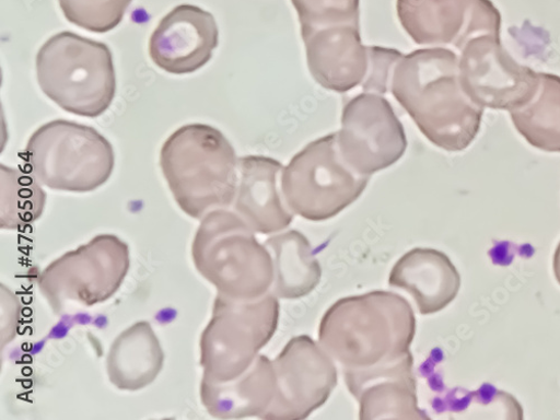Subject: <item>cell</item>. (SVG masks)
I'll return each mask as SVG.
<instances>
[{
  "label": "cell",
  "mask_w": 560,
  "mask_h": 420,
  "mask_svg": "<svg viewBox=\"0 0 560 420\" xmlns=\"http://www.w3.org/2000/svg\"><path fill=\"white\" fill-rule=\"evenodd\" d=\"M389 91L420 132L446 152L468 149L480 132L485 108L459 80V57L445 48L416 50L396 65Z\"/></svg>",
  "instance_id": "obj_1"
},
{
  "label": "cell",
  "mask_w": 560,
  "mask_h": 420,
  "mask_svg": "<svg viewBox=\"0 0 560 420\" xmlns=\"http://www.w3.org/2000/svg\"><path fill=\"white\" fill-rule=\"evenodd\" d=\"M416 317L409 302L376 291L335 303L324 314L319 345L343 370H366L410 354Z\"/></svg>",
  "instance_id": "obj_2"
},
{
  "label": "cell",
  "mask_w": 560,
  "mask_h": 420,
  "mask_svg": "<svg viewBox=\"0 0 560 420\" xmlns=\"http://www.w3.org/2000/svg\"><path fill=\"white\" fill-rule=\"evenodd\" d=\"M164 177L180 210L194 219L235 202L240 159L226 137L205 124L186 125L164 143Z\"/></svg>",
  "instance_id": "obj_3"
},
{
  "label": "cell",
  "mask_w": 560,
  "mask_h": 420,
  "mask_svg": "<svg viewBox=\"0 0 560 420\" xmlns=\"http://www.w3.org/2000/svg\"><path fill=\"white\" fill-rule=\"evenodd\" d=\"M36 75L46 97L80 117L104 115L116 96V72L108 46L72 32L56 34L42 45Z\"/></svg>",
  "instance_id": "obj_4"
},
{
  "label": "cell",
  "mask_w": 560,
  "mask_h": 420,
  "mask_svg": "<svg viewBox=\"0 0 560 420\" xmlns=\"http://www.w3.org/2000/svg\"><path fill=\"white\" fill-rule=\"evenodd\" d=\"M192 257L198 271L215 287L218 294L250 301L271 291V254L236 211L218 209L202 219Z\"/></svg>",
  "instance_id": "obj_5"
},
{
  "label": "cell",
  "mask_w": 560,
  "mask_h": 420,
  "mask_svg": "<svg viewBox=\"0 0 560 420\" xmlns=\"http://www.w3.org/2000/svg\"><path fill=\"white\" fill-rule=\"evenodd\" d=\"M25 156L40 184L75 194L100 189L115 167L114 149L106 137L95 128L65 119L36 129Z\"/></svg>",
  "instance_id": "obj_6"
},
{
  "label": "cell",
  "mask_w": 560,
  "mask_h": 420,
  "mask_svg": "<svg viewBox=\"0 0 560 420\" xmlns=\"http://www.w3.org/2000/svg\"><path fill=\"white\" fill-rule=\"evenodd\" d=\"M277 299L271 292L250 301L218 294L212 318L201 336L205 381H235L253 365L278 328Z\"/></svg>",
  "instance_id": "obj_7"
},
{
  "label": "cell",
  "mask_w": 560,
  "mask_h": 420,
  "mask_svg": "<svg viewBox=\"0 0 560 420\" xmlns=\"http://www.w3.org/2000/svg\"><path fill=\"white\" fill-rule=\"evenodd\" d=\"M370 177L343 160L338 133L326 135L299 152L282 173L280 186L294 214L313 222L330 220L354 203Z\"/></svg>",
  "instance_id": "obj_8"
},
{
  "label": "cell",
  "mask_w": 560,
  "mask_h": 420,
  "mask_svg": "<svg viewBox=\"0 0 560 420\" xmlns=\"http://www.w3.org/2000/svg\"><path fill=\"white\" fill-rule=\"evenodd\" d=\"M129 267L128 246L115 236L102 235L46 267L38 289L56 312L67 303L93 306L114 296Z\"/></svg>",
  "instance_id": "obj_9"
},
{
  "label": "cell",
  "mask_w": 560,
  "mask_h": 420,
  "mask_svg": "<svg viewBox=\"0 0 560 420\" xmlns=\"http://www.w3.org/2000/svg\"><path fill=\"white\" fill-rule=\"evenodd\" d=\"M337 133L343 160L354 172L369 177L396 164L408 147L402 124L378 93L363 92L350 100Z\"/></svg>",
  "instance_id": "obj_10"
},
{
  "label": "cell",
  "mask_w": 560,
  "mask_h": 420,
  "mask_svg": "<svg viewBox=\"0 0 560 420\" xmlns=\"http://www.w3.org/2000/svg\"><path fill=\"white\" fill-rule=\"evenodd\" d=\"M459 52L463 90L480 107L510 113L535 95L538 72L513 59L503 48L500 35L477 36Z\"/></svg>",
  "instance_id": "obj_11"
},
{
  "label": "cell",
  "mask_w": 560,
  "mask_h": 420,
  "mask_svg": "<svg viewBox=\"0 0 560 420\" xmlns=\"http://www.w3.org/2000/svg\"><path fill=\"white\" fill-rule=\"evenodd\" d=\"M335 362L312 338L292 339L272 361L276 392L262 419H305L322 407L338 384Z\"/></svg>",
  "instance_id": "obj_12"
},
{
  "label": "cell",
  "mask_w": 560,
  "mask_h": 420,
  "mask_svg": "<svg viewBox=\"0 0 560 420\" xmlns=\"http://www.w3.org/2000/svg\"><path fill=\"white\" fill-rule=\"evenodd\" d=\"M402 28L418 45L454 46L501 33V14L491 0H397Z\"/></svg>",
  "instance_id": "obj_13"
},
{
  "label": "cell",
  "mask_w": 560,
  "mask_h": 420,
  "mask_svg": "<svg viewBox=\"0 0 560 420\" xmlns=\"http://www.w3.org/2000/svg\"><path fill=\"white\" fill-rule=\"evenodd\" d=\"M219 45L214 16L194 5H179L164 16L149 45L155 66L171 74H190L202 69Z\"/></svg>",
  "instance_id": "obj_14"
},
{
  "label": "cell",
  "mask_w": 560,
  "mask_h": 420,
  "mask_svg": "<svg viewBox=\"0 0 560 420\" xmlns=\"http://www.w3.org/2000/svg\"><path fill=\"white\" fill-rule=\"evenodd\" d=\"M411 353L393 363L343 370L349 392L359 401L360 419H427L418 408Z\"/></svg>",
  "instance_id": "obj_15"
},
{
  "label": "cell",
  "mask_w": 560,
  "mask_h": 420,
  "mask_svg": "<svg viewBox=\"0 0 560 420\" xmlns=\"http://www.w3.org/2000/svg\"><path fill=\"white\" fill-rule=\"evenodd\" d=\"M302 38L308 70L320 86L346 93L362 85L370 67V46L363 45L360 26L326 28Z\"/></svg>",
  "instance_id": "obj_16"
},
{
  "label": "cell",
  "mask_w": 560,
  "mask_h": 420,
  "mask_svg": "<svg viewBox=\"0 0 560 420\" xmlns=\"http://www.w3.org/2000/svg\"><path fill=\"white\" fill-rule=\"evenodd\" d=\"M284 166L266 156L240 159L238 188L233 209L261 235L289 228L294 213L288 207L280 179Z\"/></svg>",
  "instance_id": "obj_17"
},
{
  "label": "cell",
  "mask_w": 560,
  "mask_h": 420,
  "mask_svg": "<svg viewBox=\"0 0 560 420\" xmlns=\"http://www.w3.org/2000/svg\"><path fill=\"white\" fill-rule=\"evenodd\" d=\"M388 283L407 292L420 314L432 315L456 299L460 276L445 254L431 248H415L396 262Z\"/></svg>",
  "instance_id": "obj_18"
},
{
  "label": "cell",
  "mask_w": 560,
  "mask_h": 420,
  "mask_svg": "<svg viewBox=\"0 0 560 420\" xmlns=\"http://www.w3.org/2000/svg\"><path fill=\"white\" fill-rule=\"evenodd\" d=\"M276 392L273 363L259 354L253 365L235 381L213 383L202 380L201 400L217 418L259 417L270 407Z\"/></svg>",
  "instance_id": "obj_19"
},
{
  "label": "cell",
  "mask_w": 560,
  "mask_h": 420,
  "mask_svg": "<svg viewBox=\"0 0 560 420\" xmlns=\"http://www.w3.org/2000/svg\"><path fill=\"white\" fill-rule=\"evenodd\" d=\"M164 363V352L148 322H137L114 342L108 355L110 382L121 390L151 385Z\"/></svg>",
  "instance_id": "obj_20"
},
{
  "label": "cell",
  "mask_w": 560,
  "mask_h": 420,
  "mask_svg": "<svg viewBox=\"0 0 560 420\" xmlns=\"http://www.w3.org/2000/svg\"><path fill=\"white\" fill-rule=\"evenodd\" d=\"M265 246L273 261L271 293L278 299L296 300L311 294L319 284L322 268L307 238L296 230L279 233Z\"/></svg>",
  "instance_id": "obj_21"
},
{
  "label": "cell",
  "mask_w": 560,
  "mask_h": 420,
  "mask_svg": "<svg viewBox=\"0 0 560 420\" xmlns=\"http://www.w3.org/2000/svg\"><path fill=\"white\" fill-rule=\"evenodd\" d=\"M533 98L510 112L513 126L527 142L544 152L560 153V77L538 72Z\"/></svg>",
  "instance_id": "obj_22"
},
{
  "label": "cell",
  "mask_w": 560,
  "mask_h": 420,
  "mask_svg": "<svg viewBox=\"0 0 560 420\" xmlns=\"http://www.w3.org/2000/svg\"><path fill=\"white\" fill-rule=\"evenodd\" d=\"M46 194L34 175L0 165V226L16 230L37 221Z\"/></svg>",
  "instance_id": "obj_23"
},
{
  "label": "cell",
  "mask_w": 560,
  "mask_h": 420,
  "mask_svg": "<svg viewBox=\"0 0 560 420\" xmlns=\"http://www.w3.org/2000/svg\"><path fill=\"white\" fill-rule=\"evenodd\" d=\"M302 37L317 31L360 26V0H292Z\"/></svg>",
  "instance_id": "obj_24"
},
{
  "label": "cell",
  "mask_w": 560,
  "mask_h": 420,
  "mask_svg": "<svg viewBox=\"0 0 560 420\" xmlns=\"http://www.w3.org/2000/svg\"><path fill=\"white\" fill-rule=\"evenodd\" d=\"M132 0H59L65 18L73 25L104 34L124 20Z\"/></svg>",
  "instance_id": "obj_25"
},
{
  "label": "cell",
  "mask_w": 560,
  "mask_h": 420,
  "mask_svg": "<svg viewBox=\"0 0 560 420\" xmlns=\"http://www.w3.org/2000/svg\"><path fill=\"white\" fill-rule=\"evenodd\" d=\"M404 56L394 49L370 46L369 72L362 83L364 92L378 93L382 96L386 95L390 89L395 67Z\"/></svg>",
  "instance_id": "obj_26"
},
{
  "label": "cell",
  "mask_w": 560,
  "mask_h": 420,
  "mask_svg": "<svg viewBox=\"0 0 560 420\" xmlns=\"http://www.w3.org/2000/svg\"><path fill=\"white\" fill-rule=\"evenodd\" d=\"M552 268H553V273H555L557 283L560 285V243H559V245L555 252V255H553Z\"/></svg>",
  "instance_id": "obj_27"
}]
</instances>
